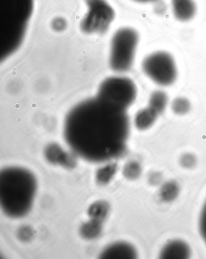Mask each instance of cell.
I'll list each match as a JSON object with an SVG mask.
<instances>
[{"mask_svg": "<svg viewBox=\"0 0 206 259\" xmlns=\"http://www.w3.org/2000/svg\"><path fill=\"white\" fill-rule=\"evenodd\" d=\"M129 133L127 110L98 96L74 106L64 122L65 139L74 154L94 163L122 155Z\"/></svg>", "mask_w": 206, "mask_h": 259, "instance_id": "1", "label": "cell"}, {"mask_svg": "<svg viewBox=\"0 0 206 259\" xmlns=\"http://www.w3.org/2000/svg\"><path fill=\"white\" fill-rule=\"evenodd\" d=\"M36 180L26 168L9 167L0 173V203L2 210L12 218L23 217L32 207Z\"/></svg>", "mask_w": 206, "mask_h": 259, "instance_id": "2", "label": "cell"}, {"mask_svg": "<svg viewBox=\"0 0 206 259\" xmlns=\"http://www.w3.org/2000/svg\"><path fill=\"white\" fill-rule=\"evenodd\" d=\"M33 9L34 0H0V61L20 48Z\"/></svg>", "mask_w": 206, "mask_h": 259, "instance_id": "3", "label": "cell"}, {"mask_svg": "<svg viewBox=\"0 0 206 259\" xmlns=\"http://www.w3.org/2000/svg\"><path fill=\"white\" fill-rule=\"evenodd\" d=\"M140 34L131 27H124L112 37L110 54L111 69L118 73L129 71L135 60L140 42Z\"/></svg>", "mask_w": 206, "mask_h": 259, "instance_id": "4", "label": "cell"}, {"mask_svg": "<svg viewBox=\"0 0 206 259\" xmlns=\"http://www.w3.org/2000/svg\"><path fill=\"white\" fill-rule=\"evenodd\" d=\"M143 72L158 85L167 87L176 82L178 69L176 59L164 51L153 52L142 62Z\"/></svg>", "mask_w": 206, "mask_h": 259, "instance_id": "5", "label": "cell"}, {"mask_svg": "<svg viewBox=\"0 0 206 259\" xmlns=\"http://www.w3.org/2000/svg\"><path fill=\"white\" fill-rule=\"evenodd\" d=\"M137 87L129 78L112 77L103 81L97 96L118 108L127 110L137 97Z\"/></svg>", "mask_w": 206, "mask_h": 259, "instance_id": "6", "label": "cell"}, {"mask_svg": "<svg viewBox=\"0 0 206 259\" xmlns=\"http://www.w3.org/2000/svg\"><path fill=\"white\" fill-rule=\"evenodd\" d=\"M172 16L181 23H187L197 16L199 6L196 0H170Z\"/></svg>", "mask_w": 206, "mask_h": 259, "instance_id": "7", "label": "cell"}, {"mask_svg": "<svg viewBox=\"0 0 206 259\" xmlns=\"http://www.w3.org/2000/svg\"><path fill=\"white\" fill-rule=\"evenodd\" d=\"M46 157L50 163L67 168H73L76 166V160L74 156L64 152L57 145L48 146L46 150Z\"/></svg>", "mask_w": 206, "mask_h": 259, "instance_id": "8", "label": "cell"}, {"mask_svg": "<svg viewBox=\"0 0 206 259\" xmlns=\"http://www.w3.org/2000/svg\"><path fill=\"white\" fill-rule=\"evenodd\" d=\"M137 256L136 249L126 242H116L107 246L102 251V258H134Z\"/></svg>", "mask_w": 206, "mask_h": 259, "instance_id": "9", "label": "cell"}, {"mask_svg": "<svg viewBox=\"0 0 206 259\" xmlns=\"http://www.w3.org/2000/svg\"><path fill=\"white\" fill-rule=\"evenodd\" d=\"M158 114L149 107L137 112L135 117V124L139 130H146L151 127L157 120Z\"/></svg>", "mask_w": 206, "mask_h": 259, "instance_id": "10", "label": "cell"}, {"mask_svg": "<svg viewBox=\"0 0 206 259\" xmlns=\"http://www.w3.org/2000/svg\"><path fill=\"white\" fill-rule=\"evenodd\" d=\"M189 249L185 243L175 241L169 243L162 251L163 258H186L189 256Z\"/></svg>", "mask_w": 206, "mask_h": 259, "instance_id": "11", "label": "cell"}, {"mask_svg": "<svg viewBox=\"0 0 206 259\" xmlns=\"http://www.w3.org/2000/svg\"><path fill=\"white\" fill-rule=\"evenodd\" d=\"M110 209V205L107 201H96L90 206L88 214L90 219L103 223L107 219Z\"/></svg>", "mask_w": 206, "mask_h": 259, "instance_id": "12", "label": "cell"}, {"mask_svg": "<svg viewBox=\"0 0 206 259\" xmlns=\"http://www.w3.org/2000/svg\"><path fill=\"white\" fill-rule=\"evenodd\" d=\"M168 102L167 94L161 90H157L150 96L148 107L159 115L166 110Z\"/></svg>", "mask_w": 206, "mask_h": 259, "instance_id": "13", "label": "cell"}, {"mask_svg": "<svg viewBox=\"0 0 206 259\" xmlns=\"http://www.w3.org/2000/svg\"><path fill=\"white\" fill-rule=\"evenodd\" d=\"M102 223L98 221L90 220L84 223L80 228V234L83 238L87 240L95 239L101 235Z\"/></svg>", "mask_w": 206, "mask_h": 259, "instance_id": "14", "label": "cell"}, {"mask_svg": "<svg viewBox=\"0 0 206 259\" xmlns=\"http://www.w3.org/2000/svg\"><path fill=\"white\" fill-rule=\"evenodd\" d=\"M117 166L116 164L112 163L100 168L97 171L96 180L99 185H108L111 182L115 174H116Z\"/></svg>", "mask_w": 206, "mask_h": 259, "instance_id": "15", "label": "cell"}, {"mask_svg": "<svg viewBox=\"0 0 206 259\" xmlns=\"http://www.w3.org/2000/svg\"><path fill=\"white\" fill-rule=\"evenodd\" d=\"M172 110L174 114L177 115H185L190 111L191 109V104L188 99L179 97L174 100L171 104Z\"/></svg>", "mask_w": 206, "mask_h": 259, "instance_id": "16", "label": "cell"}, {"mask_svg": "<svg viewBox=\"0 0 206 259\" xmlns=\"http://www.w3.org/2000/svg\"><path fill=\"white\" fill-rule=\"evenodd\" d=\"M141 171V167L137 162L131 161L125 166L123 174L125 177L129 180H135L139 177Z\"/></svg>", "mask_w": 206, "mask_h": 259, "instance_id": "17", "label": "cell"}, {"mask_svg": "<svg viewBox=\"0 0 206 259\" xmlns=\"http://www.w3.org/2000/svg\"><path fill=\"white\" fill-rule=\"evenodd\" d=\"M18 237L22 242L30 241L33 237V232L32 228L27 226L21 227L18 230Z\"/></svg>", "mask_w": 206, "mask_h": 259, "instance_id": "18", "label": "cell"}, {"mask_svg": "<svg viewBox=\"0 0 206 259\" xmlns=\"http://www.w3.org/2000/svg\"><path fill=\"white\" fill-rule=\"evenodd\" d=\"M199 224L202 238L203 239L206 244V201L201 211Z\"/></svg>", "mask_w": 206, "mask_h": 259, "instance_id": "19", "label": "cell"}, {"mask_svg": "<svg viewBox=\"0 0 206 259\" xmlns=\"http://www.w3.org/2000/svg\"><path fill=\"white\" fill-rule=\"evenodd\" d=\"M195 157L192 154L184 155L181 160L182 163L186 166H192L195 163Z\"/></svg>", "mask_w": 206, "mask_h": 259, "instance_id": "20", "label": "cell"}, {"mask_svg": "<svg viewBox=\"0 0 206 259\" xmlns=\"http://www.w3.org/2000/svg\"><path fill=\"white\" fill-rule=\"evenodd\" d=\"M133 1L141 3V4H149V3H152L157 0H133Z\"/></svg>", "mask_w": 206, "mask_h": 259, "instance_id": "21", "label": "cell"}]
</instances>
